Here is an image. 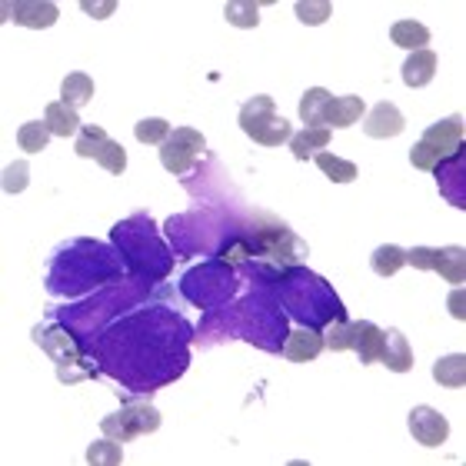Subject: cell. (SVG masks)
<instances>
[{
  "instance_id": "1",
  "label": "cell",
  "mask_w": 466,
  "mask_h": 466,
  "mask_svg": "<svg viewBox=\"0 0 466 466\" xmlns=\"http://www.w3.org/2000/svg\"><path fill=\"white\" fill-rule=\"evenodd\" d=\"M460 151H463V116L456 114L427 127V134L410 151V163L417 170H436L443 160H453Z\"/></svg>"
},
{
  "instance_id": "2",
  "label": "cell",
  "mask_w": 466,
  "mask_h": 466,
  "mask_svg": "<svg viewBox=\"0 0 466 466\" xmlns=\"http://www.w3.org/2000/svg\"><path fill=\"white\" fill-rule=\"evenodd\" d=\"M240 127L260 147H280V143H287L293 137L290 120L277 114V104L267 93H260V97H254V100H246L240 107Z\"/></svg>"
},
{
  "instance_id": "3",
  "label": "cell",
  "mask_w": 466,
  "mask_h": 466,
  "mask_svg": "<svg viewBox=\"0 0 466 466\" xmlns=\"http://www.w3.org/2000/svg\"><path fill=\"white\" fill-rule=\"evenodd\" d=\"M203 151H207V140H203V134H200V130L174 127V130H170V137L160 143L163 170H170L174 177H184Z\"/></svg>"
},
{
  "instance_id": "4",
  "label": "cell",
  "mask_w": 466,
  "mask_h": 466,
  "mask_svg": "<svg viewBox=\"0 0 466 466\" xmlns=\"http://www.w3.org/2000/svg\"><path fill=\"white\" fill-rule=\"evenodd\" d=\"M100 430H104V436H110V440L116 443H130V440H137V436H143V433L160 430V413L153 407H147V403H134V407H124V410H116V413H110V417L100 423Z\"/></svg>"
},
{
  "instance_id": "5",
  "label": "cell",
  "mask_w": 466,
  "mask_h": 466,
  "mask_svg": "<svg viewBox=\"0 0 466 466\" xmlns=\"http://www.w3.org/2000/svg\"><path fill=\"white\" fill-rule=\"evenodd\" d=\"M407 427H410V436L419 443V446H443L446 436H450V423L443 413H436L433 407H413L407 417Z\"/></svg>"
},
{
  "instance_id": "6",
  "label": "cell",
  "mask_w": 466,
  "mask_h": 466,
  "mask_svg": "<svg viewBox=\"0 0 466 466\" xmlns=\"http://www.w3.org/2000/svg\"><path fill=\"white\" fill-rule=\"evenodd\" d=\"M4 17H11L21 27H30V30H47L57 23L60 11L57 4H47V0H21V4H7Z\"/></svg>"
},
{
  "instance_id": "7",
  "label": "cell",
  "mask_w": 466,
  "mask_h": 466,
  "mask_svg": "<svg viewBox=\"0 0 466 466\" xmlns=\"http://www.w3.org/2000/svg\"><path fill=\"white\" fill-rule=\"evenodd\" d=\"M407 127V116L400 114L390 100H380V104L373 107L370 114H367V137L373 140H390V137H400Z\"/></svg>"
},
{
  "instance_id": "8",
  "label": "cell",
  "mask_w": 466,
  "mask_h": 466,
  "mask_svg": "<svg viewBox=\"0 0 466 466\" xmlns=\"http://www.w3.org/2000/svg\"><path fill=\"white\" fill-rule=\"evenodd\" d=\"M353 326V347L357 350V357H360V363H376L380 357H384V343H386V330H380L376 324H367V320H357Z\"/></svg>"
},
{
  "instance_id": "9",
  "label": "cell",
  "mask_w": 466,
  "mask_h": 466,
  "mask_svg": "<svg viewBox=\"0 0 466 466\" xmlns=\"http://www.w3.org/2000/svg\"><path fill=\"white\" fill-rule=\"evenodd\" d=\"M363 114H367V104H363V97H357V93H350V97H330L324 110V124L326 127L343 130V127H353Z\"/></svg>"
},
{
  "instance_id": "10",
  "label": "cell",
  "mask_w": 466,
  "mask_h": 466,
  "mask_svg": "<svg viewBox=\"0 0 466 466\" xmlns=\"http://www.w3.org/2000/svg\"><path fill=\"white\" fill-rule=\"evenodd\" d=\"M430 270H436L450 287H460L466 277V250L463 246H433L430 254Z\"/></svg>"
},
{
  "instance_id": "11",
  "label": "cell",
  "mask_w": 466,
  "mask_h": 466,
  "mask_svg": "<svg viewBox=\"0 0 466 466\" xmlns=\"http://www.w3.org/2000/svg\"><path fill=\"white\" fill-rule=\"evenodd\" d=\"M433 73H436V54H433L430 47H423V50H413L407 60H403V83L419 91V87H427L433 81Z\"/></svg>"
},
{
  "instance_id": "12",
  "label": "cell",
  "mask_w": 466,
  "mask_h": 466,
  "mask_svg": "<svg viewBox=\"0 0 466 466\" xmlns=\"http://www.w3.org/2000/svg\"><path fill=\"white\" fill-rule=\"evenodd\" d=\"M324 350H326L324 337H320L316 330H293L290 337H287L283 353H287V360L293 363H306V360H316Z\"/></svg>"
},
{
  "instance_id": "13",
  "label": "cell",
  "mask_w": 466,
  "mask_h": 466,
  "mask_svg": "<svg viewBox=\"0 0 466 466\" xmlns=\"http://www.w3.org/2000/svg\"><path fill=\"white\" fill-rule=\"evenodd\" d=\"M44 124L50 127V134H54V137H73V134L83 127L81 114H77V107L64 104V100H54V104H47Z\"/></svg>"
},
{
  "instance_id": "14",
  "label": "cell",
  "mask_w": 466,
  "mask_h": 466,
  "mask_svg": "<svg viewBox=\"0 0 466 466\" xmlns=\"http://www.w3.org/2000/svg\"><path fill=\"white\" fill-rule=\"evenodd\" d=\"M386 370L393 373H410L413 370V350H410L407 337L400 333V330H390L386 333V343H384V357H380Z\"/></svg>"
},
{
  "instance_id": "15",
  "label": "cell",
  "mask_w": 466,
  "mask_h": 466,
  "mask_svg": "<svg viewBox=\"0 0 466 466\" xmlns=\"http://www.w3.org/2000/svg\"><path fill=\"white\" fill-rule=\"evenodd\" d=\"M333 137V130L330 127H303L300 134H293L290 137V151L297 160H310L316 153L324 151L326 143Z\"/></svg>"
},
{
  "instance_id": "16",
  "label": "cell",
  "mask_w": 466,
  "mask_h": 466,
  "mask_svg": "<svg viewBox=\"0 0 466 466\" xmlns=\"http://www.w3.org/2000/svg\"><path fill=\"white\" fill-rule=\"evenodd\" d=\"M60 100L70 107H87L93 100V81L91 73H83V70H73V73H67L64 77V83H60Z\"/></svg>"
},
{
  "instance_id": "17",
  "label": "cell",
  "mask_w": 466,
  "mask_h": 466,
  "mask_svg": "<svg viewBox=\"0 0 466 466\" xmlns=\"http://www.w3.org/2000/svg\"><path fill=\"white\" fill-rule=\"evenodd\" d=\"M390 40L396 47H407L410 54H413V50H423V47L430 44V27L419 21H396L390 27Z\"/></svg>"
},
{
  "instance_id": "18",
  "label": "cell",
  "mask_w": 466,
  "mask_h": 466,
  "mask_svg": "<svg viewBox=\"0 0 466 466\" xmlns=\"http://www.w3.org/2000/svg\"><path fill=\"white\" fill-rule=\"evenodd\" d=\"M370 267L376 277H393V273H400V270L407 267V250L396 244H384L376 246L370 256Z\"/></svg>"
},
{
  "instance_id": "19",
  "label": "cell",
  "mask_w": 466,
  "mask_h": 466,
  "mask_svg": "<svg viewBox=\"0 0 466 466\" xmlns=\"http://www.w3.org/2000/svg\"><path fill=\"white\" fill-rule=\"evenodd\" d=\"M433 380L440 386H450V390H460L466 384V357L463 353H450V357H440L436 367H433Z\"/></svg>"
},
{
  "instance_id": "20",
  "label": "cell",
  "mask_w": 466,
  "mask_h": 466,
  "mask_svg": "<svg viewBox=\"0 0 466 466\" xmlns=\"http://www.w3.org/2000/svg\"><path fill=\"white\" fill-rule=\"evenodd\" d=\"M333 93L324 91V87H310V91L300 97V120L306 127H324V110H326V100H330Z\"/></svg>"
},
{
  "instance_id": "21",
  "label": "cell",
  "mask_w": 466,
  "mask_h": 466,
  "mask_svg": "<svg viewBox=\"0 0 466 466\" xmlns=\"http://www.w3.org/2000/svg\"><path fill=\"white\" fill-rule=\"evenodd\" d=\"M316 160V167L324 170L326 174V180H333V184H350V180H357V163H350V160H343V157H337V153H316L314 157Z\"/></svg>"
},
{
  "instance_id": "22",
  "label": "cell",
  "mask_w": 466,
  "mask_h": 466,
  "mask_svg": "<svg viewBox=\"0 0 466 466\" xmlns=\"http://www.w3.org/2000/svg\"><path fill=\"white\" fill-rule=\"evenodd\" d=\"M223 17L237 30H254L256 23H260V7H256L254 0H233V4L223 7Z\"/></svg>"
},
{
  "instance_id": "23",
  "label": "cell",
  "mask_w": 466,
  "mask_h": 466,
  "mask_svg": "<svg viewBox=\"0 0 466 466\" xmlns=\"http://www.w3.org/2000/svg\"><path fill=\"white\" fill-rule=\"evenodd\" d=\"M50 137H54V134H50V127H47L44 120H27V124L17 130V143H21L23 153H40Z\"/></svg>"
},
{
  "instance_id": "24",
  "label": "cell",
  "mask_w": 466,
  "mask_h": 466,
  "mask_svg": "<svg viewBox=\"0 0 466 466\" xmlns=\"http://www.w3.org/2000/svg\"><path fill=\"white\" fill-rule=\"evenodd\" d=\"M170 124L163 120V116H143V120H137V127H134V137L140 140V143H147V147H153V143H163V140L170 137Z\"/></svg>"
},
{
  "instance_id": "25",
  "label": "cell",
  "mask_w": 466,
  "mask_h": 466,
  "mask_svg": "<svg viewBox=\"0 0 466 466\" xmlns=\"http://www.w3.org/2000/svg\"><path fill=\"white\" fill-rule=\"evenodd\" d=\"M87 463L91 466H116V463H124V450L116 446V440H97V443H91V450H87Z\"/></svg>"
},
{
  "instance_id": "26",
  "label": "cell",
  "mask_w": 466,
  "mask_h": 466,
  "mask_svg": "<svg viewBox=\"0 0 466 466\" xmlns=\"http://www.w3.org/2000/svg\"><path fill=\"white\" fill-rule=\"evenodd\" d=\"M107 130L104 127H81V137H77V157H83V160H97V153H100V147L107 143Z\"/></svg>"
},
{
  "instance_id": "27",
  "label": "cell",
  "mask_w": 466,
  "mask_h": 466,
  "mask_svg": "<svg viewBox=\"0 0 466 466\" xmlns=\"http://www.w3.org/2000/svg\"><path fill=\"white\" fill-rule=\"evenodd\" d=\"M97 163L104 167L107 174L120 177L124 170H127V151H124L116 140H107L104 147H100V153H97Z\"/></svg>"
},
{
  "instance_id": "28",
  "label": "cell",
  "mask_w": 466,
  "mask_h": 466,
  "mask_svg": "<svg viewBox=\"0 0 466 466\" xmlns=\"http://www.w3.org/2000/svg\"><path fill=\"white\" fill-rule=\"evenodd\" d=\"M330 13H333V4H326V0H300V4H297V21L306 23V27L326 23Z\"/></svg>"
},
{
  "instance_id": "29",
  "label": "cell",
  "mask_w": 466,
  "mask_h": 466,
  "mask_svg": "<svg viewBox=\"0 0 466 466\" xmlns=\"http://www.w3.org/2000/svg\"><path fill=\"white\" fill-rule=\"evenodd\" d=\"M27 184H30V167L23 160L11 163V167L4 170V190H7V194H21V190H27Z\"/></svg>"
},
{
  "instance_id": "30",
  "label": "cell",
  "mask_w": 466,
  "mask_h": 466,
  "mask_svg": "<svg viewBox=\"0 0 466 466\" xmlns=\"http://www.w3.org/2000/svg\"><path fill=\"white\" fill-rule=\"evenodd\" d=\"M324 347L326 350H337V353H340V350H350V347H353V326L343 324V320H340V324H333L330 330H326Z\"/></svg>"
},
{
  "instance_id": "31",
  "label": "cell",
  "mask_w": 466,
  "mask_h": 466,
  "mask_svg": "<svg viewBox=\"0 0 466 466\" xmlns=\"http://www.w3.org/2000/svg\"><path fill=\"white\" fill-rule=\"evenodd\" d=\"M463 290H460V287H453V290H450V297H446V306H450V314L456 316V320H466V310H463Z\"/></svg>"
},
{
  "instance_id": "32",
  "label": "cell",
  "mask_w": 466,
  "mask_h": 466,
  "mask_svg": "<svg viewBox=\"0 0 466 466\" xmlns=\"http://www.w3.org/2000/svg\"><path fill=\"white\" fill-rule=\"evenodd\" d=\"M81 7L91 13V17H97V21H100V17H110V13H114L116 4H114V0H107V4H91V0H83Z\"/></svg>"
}]
</instances>
